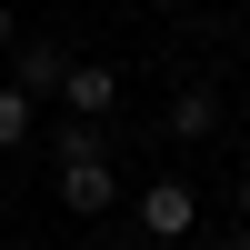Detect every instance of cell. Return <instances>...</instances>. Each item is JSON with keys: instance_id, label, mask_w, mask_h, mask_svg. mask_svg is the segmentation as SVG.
<instances>
[{"instance_id": "obj_1", "label": "cell", "mask_w": 250, "mask_h": 250, "mask_svg": "<svg viewBox=\"0 0 250 250\" xmlns=\"http://www.w3.org/2000/svg\"><path fill=\"white\" fill-rule=\"evenodd\" d=\"M60 200H70V210H110V160H100V130H60Z\"/></svg>"}, {"instance_id": "obj_2", "label": "cell", "mask_w": 250, "mask_h": 250, "mask_svg": "<svg viewBox=\"0 0 250 250\" xmlns=\"http://www.w3.org/2000/svg\"><path fill=\"white\" fill-rule=\"evenodd\" d=\"M190 220H200V200L180 190V180H150V190H140V230L150 240H190Z\"/></svg>"}, {"instance_id": "obj_3", "label": "cell", "mask_w": 250, "mask_h": 250, "mask_svg": "<svg viewBox=\"0 0 250 250\" xmlns=\"http://www.w3.org/2000/svg\"><path fill=\"white\" fill-rule=\"evenodd\" d=\"M60 100H70L80 120H100V110L120 100V70H110V60H70V80H60Z\"/></svg>"}, {"instance_id": "obj_4", "label": "cell", "mask_w": 250, "mask_h": 250, "mask_svg": "<svg viewBox=\"0 0 250 250\" xmlns=\"http://www.w3.org/2000/svg\"><path fill=\"white\" fill-rule=\"evenodd\" d=\"M60 80H70V60H60V50H20V60H10V90H20V100H50Z\"/></svg>"}, {"instance_id": "obj_5", "label": "cell", "mask_w": 250, "mask_h": 250, "mask_svg": "<svg viewBox=\"0 0 250 250\" xmlns=\"http://www.w3.org/2000/svg\"><path fill=\"white\" fill-rule=\"evenodd\" d=\"M210 120H220L210 90H180V100H170V140H210Z\"/></svg>"}, {"instance_id": "obj_6", "label": "cell", "mask_w": 250, "mask_h": 250, "mask_svg": "<svg viewBox=\"0 0 250 250\" xmlns=\"http://www.w3.org/2000/svg\"><path fill=\"white\" fill-rule=\"evenodd\" d=\"M10 140H30V100H20L10 80H0V150H10Z\"/></svg>"}, {"instance_id": "obj_7", "label": "cell", "mask_w": 250, "mask_h": 250, "mask_svg": "<svg viewBox=\"0 0 250 250\" xmlns=\"http://www.w3.org/2000/svg\"><path fill=\"white\" fill-rule=\"evenodd\" d=\"M0 50H10V0H0Z\"/></svg>"}, {"instance_id": "obj_8", "label": "cell", "mask_w": 250, "mask_h": 250, "mask_svg": "<svg viewBox=\"0 0 250 250\" xmlns=\"http://www.w3.org/2000/svg\"><path fill=\"white\" fill-rule=\"evenodd\" d=\"M220 250H250V230H230V240H220Z\"/></svg>"}, {"instance_id": "obj_9", "label": "cell", "mask_w": 250, "mask_h": 250, "mask_svg": "<svg viewBox=\"0 0 250 250\" xmlns=\"http://www.w3.org/2000/svg\"><path fill=\"white\" fill-rule=\"evenodd\" d=\"M240 220H250V180H240Z\"/></svg>"}]
</instances>
